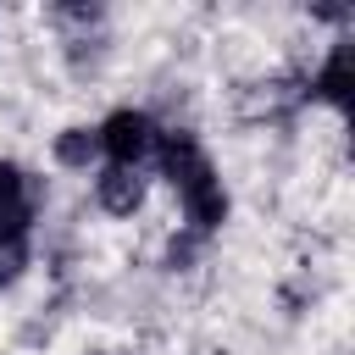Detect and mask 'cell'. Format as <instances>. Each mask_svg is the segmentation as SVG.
Listing matches in <instances>:
<instances>
[{"mask_svg":"<svg viewBox=\"0 0 355 355\" xmlns=\"http://www.w3.org/2000/svg\"><path fill=\"white\" fill-rule=\"evenodd\" d=\"M28 266H33V239L28 233H6L0 239V288H11Z\"/></svg>","mask_w":355,"mask_h":355,"instance_id":"cell-7","label":"cell"},{"mask_svg":"<svg viewBox=\"0 0 355 355\" xmlns=\"http://www.w3.org/2000/svg\"><path fill=\"white\" fill-rule=\"evenodd\" d=\"M144 194H150L144 166H100L94 172V205L105 216H133L144 205Z\"/></svg>","mask_w":355,"mask_h":355,"instance_id":"cell-3","label":"cell"},{"mask_svg":"<svg viewBox=\"0 0 355 355\" xmlns=\"http://www.w3.org/2000/svg\"><path fill=\"white\" fill-rule=\"evenodd\" d=\"M94 133H100V161L105 166H144L161 144L155 116L139 111V105H116L105 122H94Z\"/></svg>","mask_w":355,"mask_h":355,"instance_id":"cell-2","label":"cell"},{"mask_svg":"<svg viewBox=\"0 0 355 355\" xmlns=\"http://www.w3.org/2000/svg\"><path fill=\"white\" fill-rule=\"evenodd\" d=\"M155 161H161V178L172 183L183 216H189V233L211 239L222 222H227V189H222V172L211 166L205 144L183 128H161V144H155Z\"/></svg>","mask_w":355,"mask_h":355,"instance_id":"cell-1","label":"cell"},{"mask_svg":"<svg viewBox=\"0 0 355 355\" xmlns=\"http://www.w3.org/2000/svg\"><path fill=\"white\" fill-rule=\"evenodd\" d=\"M349 89H355V55H349V39H338V44L327 50L322 72L311 78V100H322V105H333V111L344 116V111H349Z\"/></svg>","mask_w":355,"mask_h":355,"instance_id":"cell-4","label":"cell"},{"mask_svg":"<svg viewBox=\"0 0 355 355\" xmlns=\"http://www.w3.org/2000/svg\"><path fill=\"white\" fill-rule=\"evenodd\" d=\"M50 150H55V161H61V166L89 172V166L100 161V133H94V128H83V122H72V128H61V133H55V144H50Z\"/></svg>","mask_w":355,"mask_h":355,"instance_id":"cell-6","label":"cell"},{"mask_svg":"<svg viewBox=\"0 0 355 355\" xmlns=\"http://www.w3.org/2000/svg\"><path fill=\"white\" fill-rule=\"evenodd\" d=\"M33 183L17 161H0V239L6 233H28L33 227Z\"/></svg>","mask_w":355,"mask_h":355,"instance_id":"cell-5","label":"cell"}]
</instances>
